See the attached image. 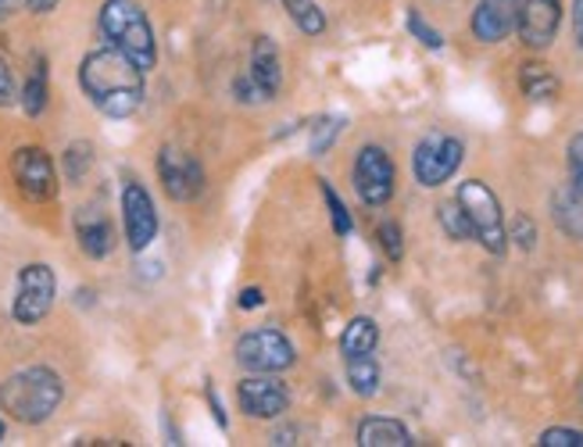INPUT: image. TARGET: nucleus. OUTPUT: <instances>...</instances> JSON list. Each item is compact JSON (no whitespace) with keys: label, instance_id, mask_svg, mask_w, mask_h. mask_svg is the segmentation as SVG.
I'll return each mask as SVG.
<instances>
[{"label":"nucleus","instance_id":"obj_1","mask_svg":"<svg viewBox=\"0 0 583 447\" xmlns=\"http://www.w3.org/2000/svg\"><path fill=\"white\" fill-rule=\"evenodd\" d=\"M79 83L90 104L108 119H129L143 104V69H137L115 47L90 51L79 65Z\"/></svg>","mask_w":583,"mask_h":447},{"label":"nucleus","instance_id":"obj_13","mask_svg":"<svg viewBox=\"0 0 583 447\" xmlns=\"http://www.w3.org/2000/svg\"><path fill=\"white\" fill-rule=\"evenodd\" d=\"M559 22H562V4H559V0H523L515 29H520V37H523L526 47H533V51H544V47L555 40Z\"/></svg>","mask_w":583,"mask_h":447},{"label":"nucleus","instance_id":"obj_5","mask_svg":"<svg viewBox=\"0 0 583 447\" xmlns=\"http://www.w3.org/2000/svg\"><path fill=\"white\" fill-rule=\"evenodd\" d=\"M54 294H58V280L54 268L43 262H32L19 273V291H14V305L11 315L19 326H37L47 318V312L54 308Z\"/></svg>","mask_w":583,"mask_h":447},{"label":"nucleus","instance_id":"obj_30","mask_svg":"<svg viewBox=\"0 0 583 447\" xmlns=\"http://www.w3.org/2000/svg\"><path fill=\"white\" fill-rule=\"evenodd\" d=\"M409 29H412V33L419 37V40H423L426 47H430V51H441V47H444V40H441V33H436V29H430L423 19H419V14L415 11H409Z\"/></svg>","mask_w":583,"mask_h":447},{"label":"nucleus","instance_id":"obj_22","mask_svg":"<svg viewBox=\"0 0 583 447\" xmlns=\"http://www.w3.org/2000/svg\"><path fill=\"white\" fill-rule=\"evenodd\" d=\"M19 101H22V111H26L29 119L43 115V108H47V61L43 58H37V65H32Z\"/></svg>","mask_w":583,"mask_h":447},{"label":"nucleus","instance_id":"obj_32","mask_svg":"<svg viewBox=\"0 0 583 447\" xmlns=\"http://www.w3.org/2000/svg\"><path fill=\"white\" fill-rule=\"evenodd\" d=\"M11 104H14V75L8 58L0 54V108H11Z\"/></svg>","mask_w":583,"mask_h":447},{"label":"nucleus","instance_id":"obj_29","mask_svg":"<svg viewBox=\"0 0 583 447\" xmlns=\"http://www.w3.org/2000/svg\"><path fill=\"white\" fill-rule=\"evenodd\" d=\"M380 244H383V251H386V258L401 262L404 244H401V226H398V222H383V226H380Z\"/></svg>","mask_w":583,"mask_h":447},{"label":"nucleus","instance_id":"obj_7","mask_svg":"<svg viewBox=\"0 0 583 447\" xmlns=\"http://www.w3.org/2000/svg\"><path fill=\"white\" fill-rule=\"evenodd\" d=\"M462 158H465L462 140L444 136V133H433V136H426L423 143H419L415 154H412L415 180L423 183V186H441V183H448L451 175L459 172Z\"/></svg>","mask_w":583,"mask_h":447},{"label":"nucleus","instance_id":"obj_8","mask_svg":"<svg viewBox=\"0 0 583 447\" xmlns=\"http://www.w3.org/2000/svg\"><path fill=\"white\" fill-rule=\"evenodd\" d=\"M158 175L161 186L172 201H198L204 190V169L193 154L180 151V148H161L158 154Z\"/></svg>","mask_w":583,"mask_h":447},{"label":"nucleus","instance_id":"obj_19","mask_svg":"<svg viewBox=\"0 0 583 447\" xmlns=\"http://www.w3.org/2000/svg\"><path fill=\"white\" fill-rule=\"evenodd\" d=\"M380 344V329L372 318L359 315V318H351L348 329H344V337H340V351H344V358H359V355H372Z\"/></svg>","mask_w":583,"mask_h":447},{"label":"nucleus","instance_id":"obj_27","mask_svg":"<svg viewBox=\"0 0 583 447\" xmlns=\"http://www.w3.org/2000/svg\"><path fill=\"white\" fill-rule=\"evenodd\" d=\"M340 125H344V119H319L312 125V154H326L330 143L340 136Z\"/></svg>","mask_w":583,"mask_h":447},{"label":"nucleus","instance_id":"obj_40","mask_svg":"<svg viewBox=\"0 0 583 447\" xmlns=\"http://www.w3.org/2000/svg\"><path fill=\"white\" fill-rule=\"evenodd\" d=\"M0 440H4V423H0Z\"/></svg>","mask_w":583,"mask_h":447},{"label":"nucleus","instance_id":"obj_28","mask_svg":"<svg viewBox=\"0 0 583 447\" xmlns=\"http://www.w3.org/2000/svg\"><path fill=\"white\" fill-rule=\"evenodd\" d=\"M541 447H583V429H544L541 434Z\"/></svg>","mask_w":583,"mask_h":447},{"label":"nucleus","instance_id":"obj_20","mask_svg":"<svg viewBox=\"0 0 583 447\" xmlns=\"http://www.w3.org/2000/svg\"><path fill=\"white\" fill-rule=\"evenodd\" d=\"M520 87L530 101H552L559 93V79L552 75V69L541 65V61H526L520 72Z\"/></svg>","mask_w":583,"mask_h":447},{"label":"nucleus","instance_id":"obj_18","mask_svg":"<svg viewBox=\"0 0 583 447\" xmlns=\"http://www.w3.org/2000/svg\"><path fill=\"white\" fill-rule=\"evenodd\" d=\"M359 444L362 447H409L412 434L398 419L372 415V419H362V426H359Z\"/></svg>","mask_w":583,"mask_h":447},{"label":"nucleus","instance_id":"obj_16","mask_svg":"<svg viewBox=\"0 0 583 447\" xmlns=\"http://www.w3.org/2000/svg\"><path fill=\"white\" fill-rule=\"evenodd\" d=\"M251 79L262 87L265 98H277L280 83H283V69H280V51L269 37H258L251 47Z\"/></svg>","mask_w":583,"mask_h":447},{"label":"nucleus","instance_id":"obj_6","mask_svg":"<svg viewBox=\"0 0 583 447\" xmlns=\"http://www.w3.org/2000/svg\"><path fill=\"white\" fill-rule=\"evenodd\" d=\"M294 344L280 329H251L237 341V362L248 373H283L294 365Z\"/></svg>","mask_w":583,"mask_h":447},{"label":"nucleus","instance_id":"obj_17","mask_svg":"<svg viewBox=\"0 0 583 447\" xmlns=\"http://www.w3.org/2000/svg\"><path fill=\"white\" fill-rule=\"evenodd\" d=\"M552 212H555V222L562 233H570L573 241H583V186L570 183V186L555 190Z\"/></svg>","mask_w":583,"mask_h":447},{"label":"nucleus","instance_id":"obj_23","mask_svg":"<svg viewBox=\"0 0 583 447\" xmlns=\"http://www.w3.org/2000/svg\"><path fill=\"white\" fill-rule=\"evenodd\" d=\"M287 14L294 19V26L301 29L304 37H322L326 33V14L319 11L315 0H283Z\"/></svg>","mask_w":583,"mask_h":447},{"label":"nucleus","instance_id":"obj_38","mask_svg":"<svg viewBox=\"0 0 583 447\" xmlns=\"http://www.w3.org/2000/svg\"><path fill=\"white\" fill-rule=\"evenodd\" d=\"M19 8H22V0H0V22L11 19V14L19 11Z\"/></svg>","mask_w":583,"mask_h":447},{"label":"nucleus","instance_id":"obj_35","mask_svg":"<svg viewBox=\"0 0 583 447\" xmlns=\"http://www.w3.org/2000/svg\"><path fill=\"white\" fill-rule=\"evenodd\" d=\"M265 305V297H262V291L258 286H251V291H240V308H262Z\"/></svg>","mask_w":583,"mask_h":447},{"label":"nucleus","instance_id":"obj_26","mask_svg":"<svg viewBox=\"0 0 583 447\" xmlns=\"http://www.w3.org/2000/svg\"><path fill=\"white\" fill-rule=\"evenodd\" d=\"M319 186H322V197H326V207H330L333 233H336V236H348V233H351V215H348L344 201H340V197L333 194V186H330L326 180H319Z\"/></svg>","mask_w":583,"mask_h":447},{"label":"nucleus","instance_id":"obj_25","mask_svg":"<svg viewBox=\"0 0 583 447\" xmlns=\"http://www.w3.org/2000/svg\"><path fill=\"white\" fill-rule=\"evenodd\" d=\"M90 165H93V148H90V143H72V148L64 151V175H69L72 183H83Z\"/></svg>","mask_w":583,"mask_h":447},{"label":"nucleus","instance_id":"obj_33","mask_svg":"<svg viewBox=\"0 0 583 447\" xmlns=\"http://www.w3.org/2000/svg\"><path fill=\"white\" fill-rule=\"evenodd\" d=\"M570 172H573V183L583 186V133L570 140Z\"/></svg>","mask_w":583,"mask_h":447},{"label":"nucleus","instance_id":"obj_37","mask_svg":"<svg viewBox=\"0 0 583 447\" xmlns=\"http://www.w3.org/2000/svg\"><path fill=\"white\" fill-rule=\"evenodd\" d=\"M573 29H576V43L583 47V0H573Z\"/></svg>","mask_w":583,"mask_h":447},{"label":"nucleus","instance_id":"obj_9","mask_svg":"<svg viewBox=\"0 0 583 447\" xmlns=\"http://www.w3.org/2000/svg\"><path fill=\"white\" fill-rule=\"evenodd\" d=\"M11 175L29 201H51L58 194V172L43 148H19L11 158Z\"/></svg>","mask_w":583,"mask_h":447},{"label":"nucleus","instance_id":"obj_3","mask_svg":"<svg viewBox=\"0 0 583 447\" xmlns=\"http://www.w3.org/2000/svg\"><path fill=\"white\" fill-rule=\"evenodd\" d=\"M101 33L108 47H115L119 54H125L137 69L151 72L158 61V43L148 11L137 0H104L101 8Z\"/></svg>","mask_w":583,"mask_h":447},{"label":"nucleus","instance_id":"obj_39","mask_svg":"<svg viewBox=\"0 0 583 447\" xmlns=\"http://www.w3.org/2000/svg\"><path fill=\"white\" fill-rule=\"evenodd\" d=\"M272 444H294V429H283L280 437H272Z\"/></svg>","mask_w":583,"mask_h":447},{"label":"nucleus","instance_id":"obj_31","mask_svg":"<svg viewBox=\"0 0 583 447\" xmlns=\"http://www.w3.org/2000/svg\"><path fill=\"white\" fill-rule=\"evenodd\" d=\"M233 90H237V98L244 101V104H262V101H269L265 93H262V87H258L254 79H251V72L240 75L237 83H233Z\"/></svg>","mask_w":583,"mask_h":447},{"label":"nucleus","instance_id":"obj_34","mask_svg":"<svg viewBox=\"0 0 583 447\" xmlns=\"http://www.w3.org/2000/svg\"><path fill=\"white\" fill-rule=\"evenodd\" d=\"M512 236H515V241H520V244L530 251V247H533V241H537V230L530 226V219H526V215H520V219H515V230H512Z\"/></svg>","mask_w":583,"mask_h":447},{"label":"nucleus","instance_id":"obj_24","mask_svg":"<svg viewBox=\"0 0 583 447\" xmlns=\"http://www.w3.org/2000/svg\"><path fill=\"white\" fill-rule=\"evenodd\" d=\"M436 215H441V226H444V233L451 236V241H473V226H469V219H465L459 201L441 204L436 207Z\"/></svg>","mask_w":583,"mask_h":447},{"label":"nucleus","instance_id":"obj_15","mask_svg":"<svg viewBox=\"0 0 583 447\" xmlns=\"http://www.w3.org/2000/svg\"><path fill=\"white\" fill-rule=\"evenodd\" d=\"M76 241L83 247L87 258H108L111 247H115V230L104 212L97 207H79L76 212Z\"/></svg>","mask_w":583,"mask_h":447},{"label":"nucleus","instance_id":"obj_2","mask_svg":"<svg viewBox=\"0 0 583 447\" xmlns=\"http://www.w3.org/2000/svg\"><path fill=\"white\" fill-rule=\"evenodd\" d=\"M64 397V383L54 369L47 365H32V369H22L8 376L0 383V408H4L14 423L26 426H40L58 412Z\"/></svg>","mask_w":583,"mask_h":447},{"label":"nucleus","instance_id":"obj_14","mask_svg":"<svg viewBox=\"0 0 583 447\" xmlns=\"http://www.w3.org/2000/svg\"><path fill=\"white\" fill-rule=\"evenodd\" d=\"M523 0H480L473 11V37L480 43H497L505 40L515 22H520Z\"/></svg>","mask_w":583,"mask_h":447},{"label":"nucleus","instance_id":"obj_10","mask_svg":"<svg viewBox=\"0 0 583 447\" xmlns=\"http://www.w3.org/2000/svg\"><path fill=\"white\" fill-rule=\"evenodd\" d=\"M354 190L372 207L394 197V162L383 148H362L354 158Z\"/></svg>","mask_w":583,"mask_h":447},{"label":"nucleus","instance_id":"obj_21","mask_svg":"<svg viewBox=\"0 0 583 447\" xmlns=\"http://www.w3.org/2000/svg\"><path fill=\"white\" fill-rule=\"evenodd\" d=\"M348 362V383L359 397H372L380 390V365L372 362V355H359V358H344Z\"/></svg>","mask_w":583,"mask_h":447},{"label":"nucleus","instance_id":"obj_12","mask_svg":"<svg viewBox=\"0 0 583 447\" xmlns=\"http://www.w3.org/2000/svg\"><path fill=\"white\" fill-rule=\"evenodd\" d=\"M237 402L251 419H280L290 408V390L283 379H277V373H262V376H248L240 383Z\"/></svg>","mask_w":583,"mask_h":447},{"label":"nucleus","instance_id":"obj_36","mask_svg":"<svg viewBox=\"0 0 583 447\" xmlns=\"http://www.w3.org/2000/svg\"><path fill=\"white\" fill-rule=\"evenodd\" d=\"M22 8H29L32 14H47L58 8V0H22Z\"/></svg>","mask_w":583,"mask_h":447},{"label":"nucleus","instance_id":"obj_11","mask_svg":"<svg viewBox=\"0 0 583 447\" xmlns=\"http://www.w3.org/2000/svg\"><path fill=\"white\" fill-rule=\"evenodd\" d=\"M122 222H125V244L129 251H148L151 241L158 236V212L151 194L137 180H129L122 186Z\"/></svg>","mask_w":583,"mask_h":447},{"label":"nucleus","instance_id":"obj_4","mask_svg":"<svg viewBox=\"0 0 583 447\" xmlns=\"http://www.w3.org/2000/svg\"><path fill=\"white\" fill-rule=\"evenodd\" d=\"M455 201L462 204L469 226H473V241H480L491 254H505L509 233H505V219H501V204L494 197V190L480 180H465L459 186Z\"/></svg>","mask_w":583,"mask_h":447}]
</instances>
